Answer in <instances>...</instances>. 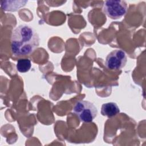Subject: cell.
<instances>
[{
	"label": "cell",
	"mask_w": 146,
	"mask_h": 146,
	"mask_svg": "<svg viewBox=\"0 0 146 146\" xmlns=\"http://www.w3.org/2000/svg\"><path fill=\"white\" fill-rule=\"evenodd\" d=\"M39 44V35L31 26L21 25L13 30L11 39V49L14 56L30 55Z\"/></svg>",
	"instance_id": "1"
},
{
	"label": "cell",
	"mask_w": 146,
	"mask_h": 146,
	"mask_svg": "<svg viewBox=\"0 0 146 146\" xmlns=\"http://www.w3.org/2000/svg\"><path fill=\"white\" fill-rule=\"evenodd\" d=\"M73 112L80 121L90 123L97 116L98 110L92 103L86 100H79L75 104Z\"/></svg>",
	"instance_id": "2"
},
{
	"label": "cell",
	"mask_w": 146,
	"mask_h": 146,
	"mask_svg": "<svg viewBox=\"0 0 146 146\" xmlns=\"http://www.w3.org/2000/svg\"><path fill=\"white\" fill-rule=\"evenodd\" d=\"M103 10L111 19H117L121 18L126 14L128 6L124 1L108 0L104 2Z\"/></svg>",
	"instance_id": "3"
},
{
	"label": "cell",
	"mask_w": 146,
	"mask_h": 146,
	"mask_svg": "<svg viewBox=\"0 0 146 146\" xmlns=\"http://www.w3.org/2000/svg\"><path fill=\"white\" fill-rule=\"evenodd\" d=\"M127 61V58L125 52L121 50H115L107 55L105 64L109 70H119L125 66Z\"/></svg>",
	"instance_id": "4"
},
{
	"label": "cell",
	"mask_w": 146,
	"mask_h": 146,
	"mask_svg": "<svg viewBox=\"0 0 146 146\" xmlns=\"http://www.w3.org/2000/svg\"><path fill=\"white\" fill-rule=\"evenodd\" d=\"M120 112V109L117 105L113 102L104 103L102 105L101 113L102 115L112 117L116 116Z\"/></svg>",
	"instance_id": "5"
},
{
	"label": "cell",
	"mask_w": 146,
	"mask_h": 146,
	"mask_svg": "<svg viewBox=\"0 0 146 146\" xmlns=\"http://www.w3.org/2000/svg\"><path fill=\"white\" fill-rule=\"evenodd\" d=\"M9 3L7 2L6 1H1V7L5 11H15L19 10V9L21 8L22 7L24 6L25 4L27 2V1H18L17 3V1L15 2V4H10V1H7Z\"/></svg>",
	"instance_id": "6"
},
{
	"label": "cell",
	"mask_w": 146,
	"mask_h": 146,
	"mask_svg": "<svg viewBox=\"0 0 146 146\" xmlns=\"http://www.w3.org/2000/svg\"><path fill=\"white\" fill-rule=\"evenodd\" d=\"M31 67V61L28 59H20L17 61V70L20 72H26L29 71Z\"/></svg>",
	"instance_id": "7"
}]
</instances>
